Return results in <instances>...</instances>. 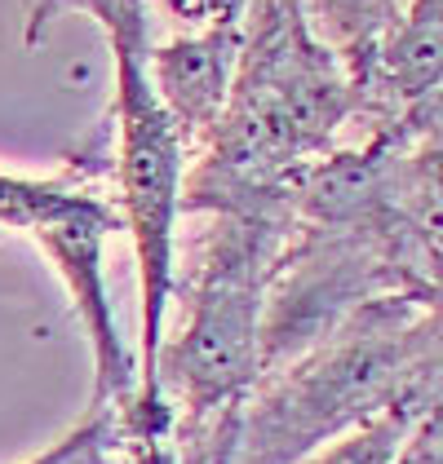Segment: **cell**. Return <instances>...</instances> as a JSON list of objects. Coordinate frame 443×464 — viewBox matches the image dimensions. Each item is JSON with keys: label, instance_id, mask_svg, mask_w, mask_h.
I'll return each mask as SVG.
<instances>
[{"label": "cell", "instance_id": "6da1fadb", "mask_svg": "<svg viewBox=\"0 0 443 464\" xmlns=\"http://www.w3.org/2000/svg\"><path fill=\"white\" fill-rule=\"evenodd\" d=\"M369 120V102L297 0H249L231 98L182 181V217L240 186H293Z\"/></svg>", "mask_w": 443, "mask_h": 464}, {"label": "cell", "instance_id": "7a4b0ae2", "mask_svg": "<svg viewBox=\"0 0 443 464\" xmlns=\"http://www.w3.org/2000/svg\"><path fill=\"white\" fill-rule=\"evenodd\" d=\"M209 221L195 266L186 270L182 323L160 341L151 381L124 407L138 433H173V425L240 407L261 376V305L266 284L297 226V204L200 213Z\"/></svg>", "mask_w": 443, "mask_h": 464}, {"label": "cell", "instance_id": "3957f363", "mask_svg": "<svg viewBox=\"0 0 443 464\" xmlns=\"http://www.w3.org/2000/svg\"><path fill=\"white\" fill-rule=\"evenodd\" d=\"M115 58V208L120 226L133 239L138 287H143V362L138 390L151 381V362L169 327V301L178 284V221H182V181L191 150L160 107L147 80V53H111Z\"/></svg>", "mask_w": 443, "mask_h": 464}, {"label": "cell", "instance_id": "277c9868", "mask_svg": "<svg viewBox=\"0 0 443 464\" xmlns=\"http://www.w3.org/2000/svg\"><path fill=\"white\" fill-rule=\"evenodd\" d=\"M115 230H124L115 199L98 195L89 181L58 213L44 217L32 230V239L40 244V252L49 256V266L58 270V279L67 287L75 319L89 336V350H94L89 407H98V402L120 407L138 393V358L129 350V341L120 336V319H115V305H111L107 292V266H103L107 239Z\"/></svg>", "mask_w": 443, "mask_h": 464}, {"label": "cell", "instance_id": "5b68a950", "mask_svg": "<svg viewBox=\"0 0 443 464\" xmlns=\"http://www.w3.org/2000/svg\"><path fill=\"white\" fill-rule=\"evenodd\" d=\"M381 186L417 301H443V129L377 124Z\"/></svg>", "mask_w": 443, "mask_h": 464}, {"label": "cell", "instance_id": "8992f818", "mask_svg": "<svg viewBox=\"0 0 443 464\" xmlns=\"http://www.w3.org/2000/svg\"><path fill=\"white\" fill-rule=\"evenodd\" d=\"M240 40H244V23H226V27L178 32L173 40L147 49V80L160 107L169 111L173 129L182 133L191 160L213 138L222 107L231 98Z\"/></svg>", "mask_w": 443, "mask_h": 464}, {"label": "cell", "instance_id": "52a82bcc", "mask_svg": "<svg viewBox=\"0 0 443 464\" xmlns=\"http://www.w3.org/2000/svg\"><path fill=\"white\" fill-rule=\"evenodd\" d=\"M443 80V0H404L369 84V129L399 120Z\"/></svg>", "mask_w": 443, "mask_h": 464}, {"label": "cell", "instance_id": "ba28073f", "mask_svg": "<svg viewBox=\"0 0 443 464\" xmlns=\"http://www.w3.org/2000/svg\"><path fill=\"white\" fill-rule=\"evenodd\" d=\"M297 9L315 27V36L346 63V72L355 75V84L369 102L377 58L399 23L404 0H297Z\"/></svg>", "mask_w": 443, "mask_h": 464}, {"label": "cell", "instance_id": "9c48e42d", "mask_svg": "<svg viewBox=\"0 0 443 464\" xmlns=\"http://www.w3.org/2000/svg\"><path fill=\"white\" fill-rule=\"evenodd\" d=\"M23 464H173V442L143 447L124 420V411L115 402H98L84 411V420L72 433H63L49 451Z\"/></svg>", "mask_w": 443, "mask_h": 464}, {"label": "cell", "instance_id": "30bf717a", "mask_svg": "<svg viewBox=\"0 0 443 464\" xmlns=\"http://www.w3.org/2000/svg\"><path fill=\"white\" fill-rule=\"evenodd\" d=\"M421 411H386L369 425L324 442L297 464H412V429Z\"/></svg>", "mask_w": 443, "mask_h": 464}, {"label": "cell", "instance_id": "8fae6325", "mask_svg": "<svg viewBox=\"0 0 443 464\" xmlns=\"http://www.w3.org/2000/svg\"><path fill=\"white\" fill-rule=\"evenodd\" d=\"M84 178L63 173V178H18V173H0V230H18L32 235L44 217H54Z\"/></svg>", "mask_w": 443, "mask_h": 464}, {"label": "cell", "instance_id": "7c38bea8", "mask_svg": "<svg viewBox=\"0 0 443 464\" xmlns=\"http://www.w3.org/2000/svg\"><path fill=\"white\" fill-rule=\"evenodd\" d=\"M164 18H173L182 32L200 27H226V23H244L249 0H151Z\"/></svg>", "mask_w": 443, "mask_h": 464}, {"label": "cell", "instance_id": "4fadbf2b", "mask_svg": "<svg viewBox=\"0 0 443 464\" xmlns=\"http://www.w3.org/2000/svg\"><path fill=\"white\" fill-rule=\"evenodd\" d=\"M412 464H443V398L426 407L412 429Z\"/></svg>", "mask_w": 443, "mask_h": 464}, {"label": "cell", "instance_id": "5bb4252c", "mask_svg": "<svg viewBox=\"0 0 443 464\" xmlns=\"http://www.w3.org/2000/svg\"><path fill=\"white\" fill-rule=\"evenodd\" d=\"M390 124H399L404 133H421V129H443V80L417 102V107H408L399 120H390Z\"/></svg>", "mask_w": 443, "mask_h": 464}]
</instances>
